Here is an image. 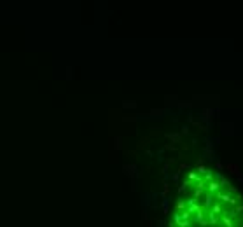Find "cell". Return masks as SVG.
Returning <instances> with one entry per match:
<instances>
[{
	"label": "cell",
	"instance_id": "6da1fadb",
	"mask_svg": "<svg viewBox=\"0 0 243 227\" xmlns=\"http://www.w3.org/2000/svg\"><path fill=\"white\" fill-rule=\"evenodd\" d=\"M170 227H243L242 194L217 171H191L178 190Z\"/></svg>",
	"mask_w": 243,
	"mask_h": 227
}]
</instances>
